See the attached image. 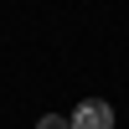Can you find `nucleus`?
I'll use <instances>...</instances> for the list:
<instances>
[{
	"label": "nucleus",
	"instance_id": "f257e3e1",
	"mask_svg": "<svg viewBox=\"0 0 129 129\" xmlns=\"http://www.w3.org/2000/svg\"><path fill=\"white\" fill-rule=\"evenodd\" d=\"M67 129H114V109L103 98H88V103H78L67 114Z\"/></svg>",
	"mask_w": 129,
	"mask_h": 129
},
{
	"label": "nucleus",
	"instance_id": "f03ea898",
	"mask_svg": "<svg viewBox=\"0 0 129 129\" xmlns=\"http://www.w3.org/2000/svg\"><path fill=\"white\" fill-rule=\"evenodd\" d=\"M36 129H67V119H62V114H41Z\"/></svg>",
	"mask_w": 129,
	"mask_h": 129
}]
</instances>
